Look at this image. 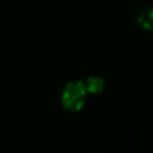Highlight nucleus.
Here are the masks:
<instances>
[{
	"label": "nucleus",
	"instance_id": "1",
	"mask_svg": "<svg viewBox=\"0 0 153 153\" xmlns=\"http://www.w3.org/2000/svg\"><path fill=\"white\" fill-rule=\"evenodd\" d=\"M87 90L85 82L82 81H69L65 85L61 93V104L62 106L71 111L76 112L81 110L86 103Z\"/></svg>",
	"mask_w": 153,
	"mask_h": 153
},
{
	"label": "nucleus",
	"instance_id": "2",
	"mask_svg": "<svg viewBox=\"0 0 153 153\" xmlns=\"http://www.w3.org/2000/svg\"><path fill=\"white\" fill-rule=\"evenodd\" d=\"M137 24L145 30L153 31V6L142 10L137 16Z\"/></svg>",
	"mask_w": 153,
	"mask_h": 153
},
{
	"label": "nucleus",
	"instance_id": "3",
	"mask_svg": "<svg viewBox=\"0 0 153 153\" xmlns=\"http://www.w3.org/2000/svg\"><path fill=\"white\" fill-rule=\"evenodd\" d=\"M85 86H86V90H87V93H99L104 90V86H105V81L98 76V75H92V76H88L87 80L85 81Z\"/></svg>",
	"mask_w": 153,
	"mask_h": 153
}]
</instances>
